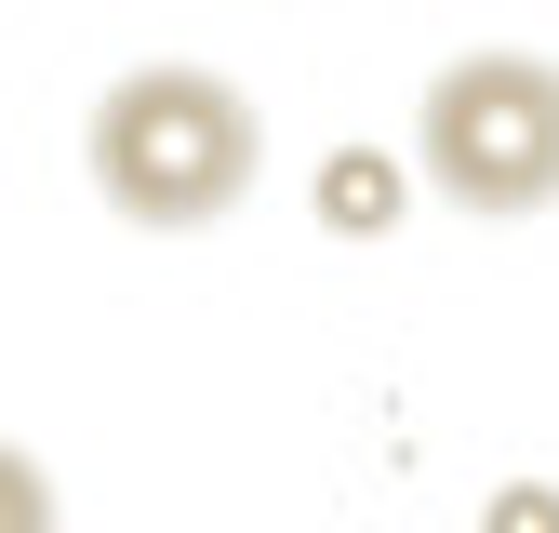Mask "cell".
Instances as JSON below:
<instances>
[{
  "mask_svg": "<svg viewBox=\"0 0 559 533\" xmlns=\"http://www.w3.org/2000/svg\"><path fill=\"white\" fill-rule=\"evenodd\" d=\"M81 161L107 187V214L133 227H214L253 200V161H266V133L240 107V81H214V67H133V81L94 94V133H81Z\"/></svg>",
  "mask_w": 559,
  "mask_h": 533,
  "instance_id": "6da1fadb",
  "label": "cell"
},
{
  "mask_svg": "<svg viewBox=\"0 0 559 533\" xmlns=\"http://www.w3.org/2000/svg\"><path fill=\"white\" fill-rule=\"evenodd\" d=\"M413 174L479 227L546 214L559 200V67L546 54H453L413 107Z\"/></svg>",
  "mask_w": 559,
  "mask_h": 533,
  "instance_id": "7a4b0ae2",
  "label": "cell"
},
{
  "mask_svg": "<svg viewBox=\"0 0 559 533\" xmlns=\"http://www.w3.org/2000/svg\"><path fill=\"white\" fill-rule=\"evenodd\" d=\"M320 227L373 240V227H386V161H333V174H320Z\"/></svg>",
  "mask_w": 559,
  "mask_h": 533,
  "instance_id": "3957f363",
  "label": "cell"
},
{
  "mask_svg": "<svg viewBox=\"0 0 559 533\" xmlns=\"http://www.w3.org/2000/svg\"><path fill=\"white\" fill-rule=\"evenodd\" d=\"M493 533H559V494H533V481H520V494H493Z\"/></svg>",
  "mask_w": 559,
  "mask_h": 533,
  "instance_id": "277c9868",
  "label": "cell"
}]
</instances>
